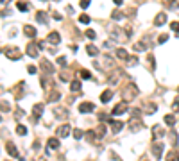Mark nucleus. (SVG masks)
Listing matches in <instances>:
<instances>
[{
    "label": "nucleus",
    "instance_id": "58836bf2",
    "mask_svg": "<svg viewBox=\"0 0 179 161\" xmlns=\"http://www.w3.org/2000/svg\"><path fill=\"white\" fill-rule=\"evenodd\" d=\"M81 77L83 79H91V73L88 70H81Z\"/></svg>",
    "mask_w": 179,
    "mask_h": 161
},
{
    "label": "nucleus",
    "instance_id": "39448f33",
    "mask_svg": "<svg viewBox=\"0 0 179 161\" xmlns=\"http://www.w3.org/2000/svg\"><path fill=\"white\" fill-rule=\"evenodd\" d=\"M108 124H111V131H113V134L120 132L124 129V122H120V120H109Z\"/></svg>",
    "mask_w": 179,
    "mask_h": 161
},
{
    "label": "nucleus",
    "instance_id": "37998d69",
    "mask_svg": "<svg viewBox=\"0 0 179 161\" xmlns=\"http://www.w3.org/2000/svg\"><path fill=\"white\" fill-rule=\"evenodd\" d=\"M172 109H174V111H177V109H179V95L176 97V100H174V104H172Z\"/></svg>",
    "mask_w": 179,
    "mask_h": 161
},
{
    "label": "nucleus",
    "instance_id": "f03ea898",
    "mask_svg": "<svg viewBox=\"0 0 179 161\" xmlns=\"http://www.w3.org/2000/svg\"><path fill=\"white\" fill-rule=\"evenodd\" d=\"M72 132V125L70 124H63L61 127H57V136L59 138H66Z\"/></svg>",
    "mask_w": 179,
    "mask_h": 161
},
{
    "label": "nucleus",
    "instance_id": "f704fd0d",
    "mask_svg": "<svg viewBox=\"0 0 179 161\" xmlns=\"http://www.w3.org/2000/svg\"><path fill=\"white\" fill-rule=\"evenodd\" d=\"M72 132H74V136H75V140H81V138L84 136V132H83L81 129H74V131H72Z\"/></svg>",
    "mask_w": 179,
    "mask_h": 161
},
{
    "label": "nucleus",
    "instance_id": "9b49d317",
    "mask_svg": "<svg viewBox=\"0 0 179 161\" xmlns=\"http://www.w3.org/2000/svg\"><path fill=\"white\" fill-rule=\"evenodd\" d=\"M163 136H165V131L161 129L160 125H154V127H152V138H154V140L163 138Z\"/></svg>",
    "mask_w": 179,
    "mask_h": 161
},
{
    "label": "nucleus",
    "instance_id": "a18cd8bd",
    "mask_svg": "<svg viewBox=\"0 0 179 161\" xmlns=\"http://www.w3.org/2000/svg\"><path fill=\"white\" fill-rule=\"evenodd\" d=\"M27 72H29V73H32V75H34V73H36L38 70H36V66H32V65H29V66H27Z\"/></svg>",
    "mask_w": 179,
    "mask_h": 161
},
{
    "label": "nucleus",
    "instance_id": "603ef678",
    "mask_svg": "<svg viewBox=\"0 0 179 161\" xmlns=\"http://www.w3.org/2000/svg\"><path fill=\"white\" fill-rule=\"evenodd\" d=\"M15 116H16V118H22V116H23V111H22V109H16Z\"/></svg>",
    "mask_w": 179,
    "mask_h": 161
},
{
    "label": "nucleus",
    "instance_id": "3c124183",
    "mask_svg": "<svg viewBox=\"0 0 179 161\" xmlns=\"http://www.w3.org/2000/svg\"><path fill=\"white\" fill-rule=\"evenodd\" d=\"M59 77H61V80H68V79H70V75H68V73H66V72H63V73H61V75H59Z\"/></svg>",
    "mask_w": 179,
    "mask_h": 161
},
{
    "label": "nucleus",
    "instance_id": "8fccbe9b",
    "mask_svg": "<svg viewBox=\"0 0 179 161\" xmlns=\"http://www.w3.org/2000/svg\"><path fill=\"white\" fill-rule=\"evenodd\" d=\"M113 18H115V20H120V18H122V13H120V11H113Z\"/></svg>",
    "mask_w": 179,
    "mask_h": 161
},
{
    "label": "nucleus",
    "instance_id": "7ed1b4c3",
    "mask_svg": "<svg viewBox=\"0 0 179 161\" xmlns=\"http://www.w3.org/2000/svg\"><path fill=\"white\" fill-rule=\"evenodd\" d=\"M138 93H140V91H138V88L131 82V84L127 86V88H125V98H134V97L138 95Z\"/></svg>",
    "mask_w": 179,
    "mask_h": 161
},
{
    "label": "nucleus",
    "instance_id": "72a5a7b5",
    "mask_svg": "<svg viewBox=\"0 0 179 161\" xmlns=\"http://www.w3.org/2000/svg\"><path fill=\"white\" fill-rule=\"evenodd\" d=\"M127 65H131V66H136V65H138V57H134V56H129V57H127Z\"/></svg>",
    "mask_w": 179,
    "mask_h": 161
},
{
    "label": "nucleus",
    "instance_id": "473e14b6",
    "mask_svg": "<svg viewBox=\"0 0 179 161\" xmlns=\"http://www.w3.org/2000/svg\"><path fill=\"white\" fill-rule=\"evenodd\" d=\"M36 18H38V22H41V23L47 22V15H45V13H41V11H39L38 15H36Z\"/></svg>",
    "mask_w": 179,
    "mask_h": 161
},
{
    "label": "nucleus",
    "instance_id": "aec40b11",
    "mask_svg": "<svg viewBox=\"0 0 179 161\" xmlns=\"http://www.w3.org/2000/svg\"><path fill=\"white\" fill-rule=\"evenodd\" d=\"M86 52H88V56L93 57V56H97V54H98V49H97L95 45H88V47H86Z\"/></svg>",
    "mask_w": 179,
    "mask_h": 161
},
{
    "label": "nucleus",
    "instance_id": "393cba45",
    "mask_svg": "<svg viewBox=\"0 0 179 161\" xmlns=\"http://www.w3.org/2000/svg\"><path fill=\"white\" fill-rule=\"evenodd\" d=\"M116 57H120V59H125V61H127L129 54H127V50H124V49H118V50H116Z\"/></svg>",
    "mask_w": 179,
    "mask_h": 161
},
{
    "label": "nucleus",
    "instance_id": "4468645a",
    "mask_svg": "<svg viewBox=\"0 0 179 161\" xmlns=\"http://www.w3.org/2000/svg\"><path fill=\"white\" fill-rule=\"evenodd\" d=\"M111 98H113V91H111V90H106L104 93H102V95H100V102H109V100Z\"/></svg>",
    "mask_w": 179,
    "mask_h": 161
},
{
    "label": "nucleus",
    "instance_id": "c756f323",
    "mask_svg": "<svg viewBox=\"0 0 179 161\" xmlns=\"http://www.w3.org/2000/svg\"><path fill=\"white\" fill-rule=\"evenodd\" d=\"M0 109L2 111H11V104L7 100H0Z\"/></svg>",
    "mask_w": 179,
    "mask_h": 161
},
{
    "label": "nucleus",
    "instance_id": "c03bdc74",
    "mask_svg": "<svg viewBox=\"0 0 179 161\" xmlns=\"http://www.w3.org/2000/svg\"><path fill=\"white\" fill-rule=\"evenodd\" d=\"M27 7H29V5L25 4V2H18V9L20 11H27Z\"/></svg>",
    "mask_w": 179,
    "mask_h": 161
},
{
    "label": "nucleus",
    "instance_id": "412c9836",
    "mask_svg": "<svg viewBox=\"0 0 179 161\" xmlns=\"http://www.w3.org/2000/svg\"><path fill=\"white\" fill-rule=\"evenodd\" d=\"M49 149H52V150L59 149V140H57V138H50V140H49Z\"/></svg>",
    "mask_w": 179,
    "mask_h": 161
},
{
    "label": "nucleus",
    "instance_id": "9d476101",
    "mask_svg": "<svg viewBox=\"0 0 179 161\" xmlns=\"http://www.w3.org/2000/svg\"><path fill=\"white\" fill-rule=\"evenodd\" d=\"M93 109H95V106L91 102H83L81 106H79V111H81V113H91Z\"/></svg>",
    "mask_w": 179,
    "mask_h": 161
},
{
    "label": "nucleus",
    "instance_id": "6ab92c4d",
    "mask_svg": "<svg viewBox=\"0 0 179 161\" xmlns=\"http://www.w3.org/2000/svg\"><path fill=\"white\" fill-rule=\"evenodd\" d=\"M23 32H25L27 36H31V38L36 36V29H34V27H31V25H25V27H23Z\"/></svg>",
    "mask_w": 179,
    "mask_h": 161
},
{
    "label": "nucleus",
    "instance_id": "cd10ccee",
    "mask_svg": "<svg viewBox=\"0 0 179 161\" xmlns=\"http://www.w3.org/2000/svg\"><path fill=\"white\" fill-rule=\"evenodd\" d=\"M165 124L172 127V125L176 124V116H174V115H167V116H165Z\"/></svg>",
    "mask_w": 179,
    "mask_h": 161
},
{
    "label": "nucleus",
    "instance_id": "a211bd4d",
    "mask_svg": "<svg viewBox=\"0 0 179 161\" xmlns=\"http://www.w3.org/2000/svg\"><path fill=\"white\" fill-rule=\"evenodd\" d=\"M49 41L54 43V45L61 41V38H59V32H50V34H49Z\"/></svg>",
    "mask_w": 179,
    "mask_h": 161
},
{
    "label": "nucleus",
    "instance_id": "2f4dec72",
    "mask_svg": "<svg viewBox=\"0 0 179 161\" xmlns=\"http://www.w3.org/2000/svg\"><path fill=\"white\" fill-rule=\"evenodd\" d=\"M154 111H156V104H147V106H145V113H149V115H152Z\"/></svg>",
    "mask_w": 179,
    "mask_h": 161
},
{
    "label": "nucleus",
    "instance_id": "b1692460",
    "mask_svg": "<svg viewBox=\"0 0 179 161\" xmlns=\"http://www.w3.org/2000/svg\"><path fill=\"white\" fill-rule=\"evenodd\" d=\"M84 136H86V140H88L90 143H95V136H97V132H95V131H88V132L84 134Z\"/></svg>",
    "mask_w": 179,
    "mask_h": 161
},
{
    "label": "nucleus",
    "instance_id": "e433bc0d",
    "mask_svg": "<svg viewBox=\"0 0 179 161\" xmlns=\"http://www.w3.org/2000/svg\"><path fill=\"white\" fill-rule=\"evenodd\" d=\"M98 120H100V122H109L111 118L106 115V113H98Z\"/></svg>",
    "mask_w": 179,
    "mask_h": 161
},
{
    "label": "nucleus",
    "instance_id": "4c0bfd02",
    "mask_svg": "<svg viewBox=\"0 0 179 161\" xmlns=\"http://www.w3.org/2000/svg\"><path fill=\"white\" fill-rule=\"evenodd\" d=\"M79 22H81V23H90V16L88 15H81V16H79Z\"/></svg>",
    "mask_w": 179,
    "mask_h": 161
},
{
    "label": "nucleus",
    "instance_id": "5701e85b",
    "mask_svg": "<svg viewBox=\"0 0 179 161\" xmlns=\"http://www.w3.org/2000/svg\"><path fill=\"white\" fill-rule=\"evenodd\" d=\"M147 47H149L147 43H143V41H138L134 47H132V49H134L136 52H142V50H147Z\"/></svg>",
    "mask_w": 179,
    "mask_h": 161
},
{
    "label": "nucleus",
    "instance_id": "423d86ee",
    "mask_svg": "<svg viewBox=\"0 0 179 161\" xmlns=\"http://www.w3.org/2000/svg\"><path fill=\"white\" fill-rule=\"evenodd\" d=\"M5 56H7L9 59H15V61H18V59L22 57V54H20L18 49H7V50H5Z\"/></svg>",
    "mask_w": 179,
    "mask_h": 161
},
{
    "label": "nucleus",
    "instance_id": "f3484780",
    "mask_svg": "<svg viewBox=\"0 0 179 161\" xmlns=\"http://www.w3.org/2000/svg\"><path fill=\"white\" fill-rule=\"evenodd\" d=\"M5 147H7V152H9V156H18V150H16V147L15 145H13V142H7V145H5Z\"/></svg>",
    "mask_w": 179,
    "mask_h": 161
},
{
    "label": "nucleus",
    "instance_id": "79ce46f5",
    "mask_svg": "<svg viewBox=\"0 0 179 161\" xmlns=\"http://www.w3.org/2000/svg\"><path fill=\"white\" fill-rule=\"evenodd\" d=\"M170 29L176 31V32H179V22H172V23H170Z\"/></svg>",
    "mask_w": 179,
    "mask_h": 161
},
{
    "label": "nucleus",
    "instance_id": "0eeeda50",
    "mask_svg": "<svg viewBox=\"0 0 179 161\" xmlns=\"http://www.w3.org/2000/svg\"><path fill=\"white\" fill-rule=\"evenodd\" d=\"M152 154L156 156V159H160V158L163 156V143H161V142L154 143V147H152Z\"/></svg>",
    "mask_w": 179,
    "mask_h": 161
},
{
    "label": "nucleus",
    "instance_id": "2eb2a0df",
    "mask_svg": "<svg viewBox=\"0 0 179 161\" xmlns=\"http://www.w3.org/2000/svg\"><path fill=\"white\" fill-rule=\"evenodd\" d=\"M41 70H45L47 73H54V68H52V65L47 61V59H43V61H41Z\"/></svg>",
    "mask_w": 179,
    "mask_h": 161
},
{
    "label": "nucleus",
    "instance_id": "c9c22d12",
    "mask_svg": "<svg viewBox=\"0 0 179 161\" xmlns=\"http://www.w3.org/2000/svg\"><path fill=\"white\" fill-rule=\"evenodd\" d=\"M170 140H172V145L176 147V145H177V132H176V131L170 132Z\"/></svg>",
    "mask_w": 179,
    "mask_h": 161
},
{
    "label": "nucleus",
    "instance_id": "f257e3e1",
    "mask_svg": "<svg viewBox=\"0 0 179 161\" xmlns=\"http://www.w3.org/2000/svg\"><path fill=\"white\" fill-rule=\"evenodd\" d=\"M142 129H143V124H142L140 118H132L131 122H129V131L131 132H138V131H142Z\"/></svg>",
    "mask_w": 179,
    "mask_h": 161
},
{
    "label": "nucleus",
    "instance_id": "ddd939ff",
    "mask_svg": "<svg viewBox=\"0 0 179 161\" xmlns=\"http://www.w3.org/2000/svg\"><path fill=\"white\" fill-rule=\"evenodd\" d=\"M54 115L57 116V118H66V116H68V109H66V107H56V109H54Z\"/></svg>",
    "mask_w": 179,
    "mask_h": 161
},
{
    "label": "nucleus",
    "instance_id": "f8f14e48",
    "mask_svg": "<svg viewBox=\"0 0 179 161\" xmlns=\"http://www.w3.org/2000/svg\"><path fill=\"white\" fill-rule=\"evenodd\" d=\"M38 52H39V47L38 45H32V43L27 45V54H29L31 57H38Z\"/></svg>",
    "mask_w": 179,
    "mask_h": 161
},
{
    "label": "nucleus",
    "instance_id": "6e6552de",
    "mask_svg": "<svg viewBox=\"0 0 179 161\" xmlns=\"http://www.w3.org/2000/svg\"><path fill=\"white\" fill-rule=\"evenodd\" d=\"M32 113H34V118H32V120L38 122V118L43 115V104H36L34 107H32Z\"/></svg>",
    "mask_w": 179,
    "mask_h": 161
},
{
    "label": "nucleus",
    "instance_id": "5fc2aeb1",
    "mask_svg": "<svg viewBox=\"0 0 179 161\" xmlns=\"http://www.w3.org/2000/svg\"><path fill=\"white\" fill-rule=\"evenodd\" d=\"M113 2H115V4H116V5H120V4H122V2H124V0H113Z\"/></svg>",
    "mask_w": 179,
    "mask_h": 161
},
{
    "label": "nucleus",
    "instance_id": "7c9ffc66",
    "mask_svg": "<svg viewBox=\"0 0 179 161\" xmlns=\"http://www.w3.org/2000/svg\"><path fill=\"white\" fill-rule=\"evenodd\" d=\"M16 132L20 134V136H25V134H27V127H25V125H18L16 127Z\"/></svg>",
    "mask_w": 179,
    "mask_h": 161
},
{
    "label": "nucleus",
    "instance_id": "6e6d98bb",
    "mask_svg": "<svg viewBox=\"0 0 179 161\" xmlns=\"http://www.w3.org/2000/svg\"><path fill=\"white\" fill-rule=\"evenodd\" d=\"M0 122H2V116H0Z\"/></svg>",
    "mask_w": 179,
    "mask_h": 161
},
{
    "label": "nucleus",
    "instance_id": "a878e982",
    "mask_svg": "<svg viewBox=\"0 0 179 161\" xmlns=\"http://www.w3.org/2000/svg\"><path fill=\"white\" fill-rule=\"evenodd\" d=\"M59 98H61V93H59V91H52L47 100H49V102H56V100H59Z\"/></svg>",
    "mask_w": 179,
    "mask_h": 161
},
{
    "label": "nucleus",
    "instance_id": "09e8293b",
    "mask_svg": "<svg viewBox=\"0 0 179 161\" xmlns=\"http://www.w3.org/2000/svg\"><path fill=\"white\" fill-rule=\"evenodd\" d=\"M167 39H168V36H167V34H161V36H160V39H158V43H165Z\"/></svg>",
    "mask_w": 179,
    "mask_h": 161
},
{
    "label": "nucleus",
    "instance_id": "dca6fc26",
    "mask_svg": "<svg viewBox=\"0 0 179 161\" xmlns=\"http://www.w3.org/2000/svg\"><path fill=\"white\" fill-rule=\"evenodd\" d=\"M165 22H167V15H165V13H160V15L156 16V25L161 27V25H165Z\"/></svg>",
    "mask_w": 179,
    "mask_h": 161
},
{
    "label": "nucleus",
    "instance_id": "a19ab883",
    "mask_svg": "<svg viewBox=\"0 0 179 161\" xmlns=\"http://www.w3.org/2000/svg\"><path fill=\"white\" fill-rule=\"evenodd\" d=\"M86 36H88L90 39H95V36H97V34H95V31H91V29H88V31H86Z\"/></svg>",
    "mask_w": 179,
    "mask_h": 161
},
{
    "label": "nucleus",
    "instance_id": "4be33fe9",
    "mask_svg": "<svg viewBox=\"0 0 179 161\" xmlns=\"http://www.w3.org/2000/svg\"><path fill=\"white\" fill-rule=\"evenodd\" d=\"M167 161H179V152L170 150V152L167 154Z\"/></svg>",
    "mask_w": 179,
    "mask_h": 161
},
{
    "label": "nucleus",
    "instance_id": "49530a36",
    "mask_svg": "<svg viewBox=\"0 0 179 161\" xmlns=\"http://www.w3.org/2000/svg\"><path fill=\"white\" fill-rule=\"evenodd\" d=\"M149 65H150V68H154V56H152V54H149Z\"/></svg>",
    "mask_w": 179,
    "mask_h": 161
},
{
    "label": "nucleus",
    "instance_id": "bb28decb",
    "mask_svg": "<svg viewBox=\"0 0 179 161\" xmlns=\"http://www.w3.org/2000/svg\"><path fill=\"white\" fill-rule=\"evenodd\" d=\"M81 80H72V84H70V90L72 91H79V90H81Z\"/></svg>",
    "mask_w": 179,
    "mask_h": 161
},
{
    "label": "nucleus",
    "instance_id": "c85d7f7f",
    "mask_svg": "<svg viewBox=\"0 0 179 161\" xmlns=\"http://www.w3.org/2000/svg\"><path fill=\"white\" fill-rule=\"evenodd\" d=\"M95 132H97V136H98V138H102L104 134H106V127H104V124H100V125H98L97 129H95Z\"/></svg>",
    "mask_w": 179,
    "mask_h": 161
},
{
    "label": "nucleus",
    "instance_id": "de8ad7c7",
    "mask_svg": "<svg viewBox=\"0 0 179 161\" xmlns=\"http://www.w3.org/2000/svg\"><path fill=\"white\" fill-rule=\"evenodd\" d=\"M90 2H91V0H81V7H83V9H86V7L90 5Z\"/></svg>",
    "mask_w": 179,
    "mask_h": 161
},
{
    "label": "nucleus",
    "instance_id": "20e7f679",
    "mask_svg": "<svg viewBox=\"0 0 179 161\" xmlns=\"http://www.w3.org/2000/svg\"><path fill=\"white\" fill-rule=\"evenodd\" d=\"M125 111H127V100H122L120 104H116V106H115L113 115H124Z\"/></svg>",
    "mask_w": 179,
    "mask_h": 161
},
{
    "label": "nucleus",
    "instance_id": "ea45409f",
    "mask_svg": "<svg viewBox=\"0 0 179 161\" xmlns=\"http://www.w3.org/2000/svg\"><path fill=\"white\" fill-rule=\"evenodd\" d=\"M57 65H59V66H66V57H65V56L57 57Z\"/></svg>",
    "mask_w": 179,
    "mask_h": 161
},
{
    "label": "nucleus",
    "instance_id": "1a4fd4ad",
    "mask_svg": "<svg viewBox=\"0 0 179 161\" xmlns=\"http://www.w3.org/2000/svg\"><path fill=\"white\" fill-rule=\"evenodd\" d=\"M23 88H25V82H23V80H20V82L16 84V88H15V97L16 98L23 97Z\"/></svg>",
    "mask_w": 179,
    "mask_h": 161
},
{
    "label": "nucleus",
    "instance_id": "864d4df0",
    "mask_svg": "<svg viewBox=\"0 0 179 161\" xmlns=\"http://www.w3.org/2000/svg\"><path fill=\"white\" fill-rule=\"evenodd\" d=\"M52 16H54V18H56V20H61V18H63V16H61V15H59V13H52Z\"/></svg>",
    "mask_w": 179,
    "mask_h": 161
}]
</instances>
